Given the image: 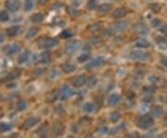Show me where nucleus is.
Instances as JSON below:
<instances>
[{
  "label": "nucleus",
  "instance_id": "1",
  "mask_svg": "<svg viewBox=\"0 0 167 138\" xmlns=\"http://www.w3.org/2000/svg\"><path fill=\"white\" fill-rule=\"evenodd\" d=\"M38 46L44 49H51L56 47L59 44V40L53 37H41L37 40Z\"/></svg>",
  "mask_w": 167,
  "mask_h": 138
},
{
  "label": "nucleus",
  "instance_id": "2",
  "mask_svg": "<svg viewBox=\"0 0 167 138\" xmlns=\"http://www.w3.org/2000/svg\"><path fill=\"white\" fill-rule=\"evenodd\" d=\"M153 124V118L150 115H142L138 118L137 120V126L140 129H149Z\"/></svg>",
  "mask_w": 167,
  "mask_h": 138
},
{
  "label": "nucleus",
  "instance_id": "3",
  "mask_svg": "<svg viewBox=\"0 0 167 138\" xmlns=\"http://www.w3.org/2000/svg\"><path fill=\"white\" fill-rule=\"evenodd\" d=\"M128 57L134 61H142L149 58V53L143 51H134L129 53Z\"/></svg>",
  "mask_w": 167,
  "mask_h": 138
},
{
  "label": "nucleus",
  "instance_id": "4",
  "mask_svg": "<svg viewBox=\"0 0 167 138\" xmlns=\"http://www.w3.org/2000/svg\"><path fill=\"white\" fill-rule=\"evenodd\" d=\"M74 92L73 91V89L71 88L69 85H64L60 92V99L61 101H65L68 98L72 97L73 95Z\"/></svg>",
  "mask_w": 167,
  "mask_h": 138
},
{
  "label": "nucleus",
  "instance_id": "5",
  "mask_svg": "<svg viewBox=\"0 0 167 138\" xmlns=\"http://www.w3.org/2000/svg\"><path fill=\"white\" fill-rule=\"evenodd\" d=\"M82 45V42L80 40H73L70 41L69 43L66 44V52L67 53H73L78 49Z\"/></svg>",
  "mask_w": 167,
  "mask_h": 138
},
{
  "label": "nucleus",
  "instance_id": "6",
  "mask_svg": "<svg viewBox=\"0 0 167 138\" xmlns=\"http://www.w3.org/2000/svg\"><path fill=\"white\" fill-rule=\"evenodd\" d=\"M21 74H22V71L20 70V69H15V70L11 71L8 75H6V76L1 79V81L2 82H9V81H12V80H14V79H16L20 77Z\"/></svg>",
  "mask_w": 167,
  "mask_h": 138
},
{
  "label": "nucleus",
  "instance_id": "7",
  "mask_svg": "<svg viewBox=\"0 0 167 138\" xmlns=\"http://www.w3.org/2000/svg\"><path fill=\"white\" fill-rule=\"evenodd\" d=\"M64 130H65L64 125L60 121H56L52 127V134L54 136H60L63 134Z\"/></svg>",
  "mask_w": 167,
  "mask_h": 138
},
{
  "label": "nucleus",
  "instance_id": "8",
  "mask_svg": "<svg viewBox=\"0 0 167 138\" xmlns=\"http://www.w3.org/2000/svg\"><path fill=\"white\" fill-rule=\"evenodd\" d=\"M134 32L139 35H147L149 33V27H148L144 23H138L133 28Z\"/></svg>",
  "mask_w": 167,
  "mask_h": 138
},
{
  "label": "nucleus",
  "instance_id": "9",
  "mask_svg": "<svg viewBox=\"0 0 167 138\" xmlns=\"http://www.w3.org/2000/svg\"><path fill=\"white\" fill-rule=\"evenodd\" d=\"M103 62H104L103 57L99 56V57H97V58H95V59L91 60L90 62H88V64L86 65V69L89 70V69H92V68H94V67H97V66L101 65L102 64H103Z\"/></svg>",
  "mask_w": 167,
  "mask_h": 138
},
{
  "label": "nucleus",
  "instance_id": "10",
  "mask_svg": "<svg viewBox=\"0 0 167 138\" xmlns=\"http://www.w3.org/2000/svg\"><path fill=\"white\" fill-rule=\"evenodd\" d=\"M38 121H39V120H38L37 118H35V117H31L29 118H27L26 121H24L23 123V129L24 130H30L31 128L35 127V125L38 123Z\"/></svg>",
  "mask_w": 167,
  "mask_h": 138
},
{
  "label": "nucleus",
  "instance_id": "11",
  "mask_svg": "<svg viewBox=\"0 0 167 138\" xmlns=\"http://www.w3.org/2000/svg\"><path fill=\"white\" fill-rule=\"evenodd\" d=\"M20 2L19 0H8L7 3H6V8H7L9 11H17L20 9Z\"/></svg>",
  "mask_w": 167,
  "mask_h": 138
},
{
  "label": "nucleus",
  "instance_id": "12",
  "mask_svg": "<svg viewBox=\"0 0 167 138\" xmlns=\"http://www.w3.org/2000/svg\"><path fill=\"white\" fill-rule=\"evenodd\" d=\"M21 49V46L19 45V44H11V45L8 46L5 49V52L7 55H13V54H16L17 52H20Z\"/></svg>",
  "mask_w": 167,
  "mask_h": 138
},
{
  "label": "nucleus",
  "instance_id": "13",
  "mask_svg": "<svg viewBox=\"0 0 167 138\" xmlns=\"http://www.w3.org/2000/svg\"><path fill=\"white\" fill-rule=\"evenodd\" d=\"M50 61H51V55L49 52H43L39 55V57H38V62L42 65L49 64Z\"/></svg>",
  "mask_w": 167,
  "mask_h": 138
},
{
  "label": "nucleus",
  "instance_id": "14",
  "mask_svg": "<svg viewBox=\"0 0 167 138\" xmlns=\"http://www.w3.org/2000/svg\"><path fill=\"white\" fill-rule=\"evenodd\" d=\"M86 82V77L85 75H80V76L76 77L73 80V85L76 88H80Z\"/></svg>",
  "mask_w": 167,
  "mask_h": 138
},
{
  "label": "nucleus",
  "instance_id": "15",
  "mask_svg": "<svg viewBox=\"0 0 167 138\" xmlns=\"http://www.w3.org/2000/svg\"><path fill=\"white\" fill-rule=\"evenodd\" d=\"M126 14H127V10L125 8H118L113 11L112 16L115 19H121V18H124Z\"/></svg>",
  "mask_w": 167,
  "mask_h": 138
},
{
  "label": "nucleus",
  "instance_id": "16",
  "mask_svg": "<svg viewBox=\"0 0 167 138\" xmlns=\"http://www.w3.org/2000/svg\"><path fill=\"white\" fill-rule=\"evenodd\" d=\"M120 100H121L120 95L117 94V93H113V94H112L110 97H109L108 104L110 105L111 106H114V105H116L117 104H119Z\"/></svg>",
  "mask_w": 167,
  "mask_h": 138
},
{
  "label": "nucleus",
  "instance_id": "17",
  "mask_svg": "<svg viewBox=\"0 0 167 138\" xmlns=\"http://www.w3.org/2000/svg\"><path fill=\"white\" fill-rule=\"evenodd\" d=\"M135 46L137 47V48H148L150 46V43L148 41L146 38H138L135 41Z\"/></svg>",
  "mask_w": 167,
  "mask_h": 138
},
{
  "label": "nucleus",
  "instance_id": "18",
  "mask_svg": "<svg viewBox=\"0 0 167 138\" xmlns=\"http://www.w3.org/2000/svg\"><path fill=\"white\" fill-rule=\"evenodd\" d=\"M113 28H114V30H116L117 32H123V31H125L127 28V23L125 21L117 22L114 23Z\"/></svg>",
  "mask_w": 167,
  "mask_h": 138
},
{
  "label": "nucleus",
  "instance_id": "19",
  "mask_svg": "<svg viewBox=\"0 0 167 138\" xmlns=\"http://www.w3.org/2000/svg\"><path fill=\"white\" fill-rule=\"evenodd\" d=\"M30 55H31V53H30L29 49H25V51L18 57V62H19V64H23V62H26L28 61L29 57H30Z\"/></svg>",
  "mask_w": 167,
  "mask_h": 138
},
{
  "label": "nucleus",
  "instance_id": "20",
  "mask_svg": "<svg viewBox=\"0 0 167 138\" xmlns=\"http://www.w3.org/2000/svg\"><path fill=\"white\" fill-rule=\"evenodd\" d=\"M48 124L45 123L38 129V131H36V135H38L39 137H46L48 134Z\"/></svg>",
  "mask_w": 167,
  "mask_h": 138
},
{
  "label": "nucleus",
  "instance_id": "21",
  "mask_svg": "<svg viewBox=\"0 0 167 138\" xmlns=\"http://www.w3.org/2000/svg\"><path fill=\"white\" fill-rule=\"evenodd\" d=\"M163 108L162 107L161 105H156L154 106V107L152 108L151 110V115L152 117H155V118H159L163 115Z\"/></svg>",
  "mask_w": 167,
  "mask_h": 138
},
{
  "label": "nucleus",
  "instance_id": "22",
  "mask_svg": "<svg viewBox=\"0 0 167 138\" xmlns=\"http://www.w3.org/2000/svg\"><path fill=\"white\" fill-rule=\"evenodd\" d=\"M155 92H156V87L153 85L144 87L142 89V93H144L145 95H152V94H154Z\"/></svg>",
  "mask_w": 167,
  "mask_h": 138
},
{
  "label": "nucleus",
  "instance_id": "23",
  "mask_svg": "<svg viewBox=\"0 0 167 138\" xmlns=\"http://www.w3.org/2000/svg\"><path fill=\"white\" fill-rule=\"evenodd\" d=\"M62 70L65 73H72L75 70V65L71 62H65L62 65Z\"/></svg>",
  "mask_w": 167,
  "mask_h": 138
},
{
  "label": "nucleus",
  "instance_id": "24",
  "mask_svg": "<svg viewBox=\"0 0 167 138\" xmlns=\"http://www.w3.org/2000/svg\"><path fill=\"white\" fill-rule=\"evenodd\" d=\"M19 31H20V26L13 25V26H11L7 29V33H8L9 36H15L19 33Z\"/></svg>",
  "mask_w": 167,
  "mask_h": 138
},
{
  "label": "nucleus",
  "instance_id": "25",
  "mask_svg": "<svg viewBox=\"0 0 167 138\" xmlns=\"http://www.w3.org/2000/svg\"><path fill=\"white\" fill-rule=\"evenodd\" d=\"M112 9V5L111 4H101L99 7H97V9L99 12H101V13H104V12H108L109 10H111Z\"/></svg>",
  "mask_w": 167,
  "mask_h": 138
},
{
  "label": "nucleus",
  "instance_id": "26",
  "mask_svg": "<svg viewBox=\"0 0 167 138\" xmlns=\"http://www.w3.org/2000/svg\"><path fill=\"white\" fill-rule=\"evenodd\" d=\"M38 28L37 27H32L28 30V32L26 33V36H25V37H26L27 39H31L33 38L34 36H36V34L38 33Z\"/></svg>",
  "mask_w": 167,
  "mask_h": 138
},
{
  "label": "nucleus",
  "instance_id": "27",
  "mask_svg": "<svg viewBox=\"0 0 167 138\" xmlns=\"http://www.w3.org/2000/svg\"><path fill=\"white\" fill-rule=\"evenodd\" d=\"M59 96H60L59 95V92H57V91H54L52 92H50L49 94L47 96V101L48 103H53V102L56 101L57 98L59 97Z\"/></svg>",
  "mask_w": 167,
  "mask_h": 138
},
{
  "label": "nucleus",
  "instance_id": "28",
  "mask_svg": "<svg viewBox=\"0 0 167 138\" xmlns=\"http://www.w3.org/2000/svg\"><path fill=\"white\" fill-rule=\"evenodd\" d=\"M44 18H45V16L42 13H35L31 17V21L33 23H41L44 20Z\"/></svg>",
  "mask_w": 167,
  "mask_h": 138
},
{
  "label": "nucleus",
  "instance_id": "29",
  "mask_svg": "<svg viewBox=\"0 0 167 138\" xmlns=\"http://www.w3.org/2000/svg\"><path fill=\"white\" fill-rule=\"evenodd\" d=\"M16 107L19 111H23L27 108V103L26 101H24V100L21 99L19 100V101L17 102V105H16Z\"/></svg>",
  "mask_w": 167,
  "mask_h": 138
},
{
  "label": "nucleus",
  "instance_id": "30",
  "mask_svg": "<svg viewBox=\"0 0 167 138\" xmlns=\"http://www.w3.org/2000/svg\"><path fill=\"white\" fill-rule=\"evenodd\" d=\"M34 5H35V0H25L24 10L27 11V12L32 10V9L34 8Z\"/></svg>",
  "mask_w": 167,
  "mask_h": 138
},
{
  "label": "nucleus",
  "instance_id": "31",
  "mask_svg": "<svg viewBox=\"0 0 167 138\" xmlns=\"http://www.w3.org/2000/svg\"><path fill=\"white\" fill-rule=\"evenodd\" d=\"M12 129V125L8 122H2L0 123V131L5 133V131H8Z\"/></svg>",
  "mask_w": 167,
  "mask_h": 138
},
{
  "label": "nucleus",
  "instance_id": "32",
  "mask_svg": "<svg viewBox=\"0 0 167 138\" xmlns=\"http://www.w3.org/2000/svg\"><path fill=\"white\" fill-rule=\"evenodd\" d=\"M94 109H95L94 105L91 104V103H86L83 106V110L85 112H86V113H91V112L94 111Z\"/></svg>",
  "mask_w": 167,
  "mask_h": 138
},
{
  "label": "nucleus",
  "instance_id": "33",
  "mask_svg": "<svg viewBox=\"0 0 167 138\" xmlns=\"http://www.w3.org/2000/svg\"><path fill=\"white\" fill-rule=\"evenodd\" d=\"M59 75H60V71L55 68V69H52V70L50 71V73L48 75V78H49V79L53 80V79H56L58 77H59Z\"/></svg>",
  "mask_w": 167,
  "mask_h": 138
},
{
  "label": "nucleus",
  "instance_id": "34",
  "mask_svg": "<svg viewBox=\"0 0 167 138\" xmlns=\"http://www.w3.org/2000/svg\"><path fill=\"white\" fill-rule=\"evenodd\" d=\"M121 118V114L118 111H113L111 114V121L112 122H117Z\"/></svg>",
  "mask_w": 167,
  "mask_h": 138
},
{
  "label": "nucleus",
  "instance_id": "35",
  "mask_svg": "<svg viewBox=\"0 0 167 138\" xmlns=\"http://www.w3.org/2000/svg\"><path fill=\"white\" fill-rule=\"evenodd\" d=\"M98 7L97 0H88L87 1V9H95Z\"/></svg>",
  "mask_w": 167,
  "mask_h": 138
},
{
  "label": "nucleus",
  "instance_id": "36",
  "mask_svg": "<svg viewBox=\"0 0 167 138\" xmlns=\"http://www.w3.org/2000/svg\"><path fill=\"white\" fill-rule=\"evenodd\" d=\"M100 29H101L100 23H94V24H91V25L88 26V30L91 31V32H98V31Z\"/></svg>",
  "mask_w": 167,
  "mask_h": 138
},
{
  "label": "nucleus",
  "instance_id": "37",
  "mask_svg": "<svg viewBox=\"0 0 167 138\" xmlns=\"http://www.w3.org/2000/svg\"><path fill=\"white\" fill-rule=\"evenodd\" d=\"M97 82H98V78H96L95 76H92L88 78L87 80V85L88 87H94L95 85H97Z\"/></svg>",
  "mask_w": 167,
  "mask_h": 138
},
{
  "label": "nucleus",
  "instance_id": "38",
  "mask_svg": "<svg viewBox=\"0 0 167 138\" xmlns=\"http://www.w3.org/2000/svg\"><path fill=\"white\" fill-rule=\"evenodd\" d=\"M9 16L7 11L4 10L2 12H0V22H7L9 21Z\"/></svg>",
  "mask_w": 167,
  "mask_h": 138
},
{
  "label": "nucleus",
  "instance_id": "39",
  "mask_svg": "<svg viewBox=\"0 0 167 138\" xmlns=\"http://www.w3.org/2000/svg\"><path fill=\"white\" fill-rule=\"evenodd\" d=\"M60 36L62 37V38H69V37L73 36V33L71 30H64L61 32Z\"/></svg>",
  "mask_w": 167,
  "mask_h": 138
},
{
  "label": "nucleus",
  "instance_id": "40",
  "mask_svg": "<svg viewBox=\"0 0 167 138\" xmlns=\"http://www.w3.org/2000/svg\"><path fill=\"white\" fill-rule=\"evenodd\" d=\"M163 24V22L160 20V19H154L151 21V26L154 28H158Z\"/></svg>",
  "mask_w": 167,
  "mask_h": 138
},
{
  "label": "nucleus",
  "instance_id": "41",
  "mask_svg": "<svg viewBox=\"0 0 167 138\" xmlns=\"http://www.w3.org/2000/svg\"><path fill=\"white\" fill-rule=\"evenodd\" d=\"M45 71H46V69L45 68H37V69H35L32 74H33L35 77H39L42 74L45 73Z\"/></svg>",
  "mask_w": 167,
  "mask_h": 138
},
{
  "label": "nucleus",
  "instance_id": "42",
  "mask_svg": "<svg viewBox=\"0 0 167 138\" xmlns=\"http://www.w3.org/2000/svg\"><path fill=\"white\" fill-rule=\"evenodd\" d=\"M150 9L153 11V12H160L161 9H162V7H161V5L159 4H151L150 5Z\"/></svg>",
  "mask_w": 167,
  "mask_h": 138
},
{
  "label": "nucleus",
  "instance_id": "43",
  "mask_svg": "<svg viewBox=\"0 0 167 138\" xmlns=\"http://www.w3.org/2000/svg\"><path fill=\"white\" fill-rule=\"evenodd\" d=\"M67 12H68V14H70L71 16H73V17H76V16L79 15V11L77 9H71L70 8V9H68Z\"/></svg>",
  "mask_w": 167,
  "mask_h": 138
},
{
  "label": "nucleus",
  "instance_id": "44",
  "mask_svg": "<svg viewBox=\"0 0 167 138\" xmlns=\"http://www.w3.org/2000/svg\"><path fill=\"white\" fill-rule=\"evenodd\" d=\"M88 59H89V55H88V54H83V55H80L79 57H78V62H86Z\"/></svg>",
  "mask_w": 167,
  "mask_h": 138
},
{
  "label": "nucleus",
  "instance_id": "45",
  "mask_svg": "<svg viewBox=\"0 0 167 138\" xmlns=\"http://www.w3.org/2000/svg\"><path fill=\"white\" fill-rule=\"evenodd\" d=\"M54 111H55L56 113H58V114H60V115L61 113H64L63 106H62V105H57V106H55Z\"/></svg>",
  "mask_w": 167,
  "mask_h": 138
},
{
  "label": "nucleus",
  "instance_id": "46",
  "mask_svg": "<svg viewBox=\"0 0 167 138\" xmlns=\"http://www.w3.org/2000/svg\"><path fill=\"white\" fill-rule=\"evenodd\" d=\"M90 42L92 44H98L99 42H100V37L99 36H92L90 38Z\"/></svg>",
  "mask_w": 167,
  "mask_h": 138
},
{
  "label": "nucleus",
  "instance_id": "47",
  "mask_svg": "<svg viewBox=\"0 0 167 138\" xmlns=\"http://www.w3.org/2000/svg\"><path fill=\"white\" fill-rule=\"evenodd\" d=\"M108 131H109L108 127H105V126H104V127H101V128L99 130V134H100L103 135V134H106Z\"/></svg>",
  "mask_w": 167,
  "mask_h": 138
},
{
  "label": "nucleus",
  "instance_id": "48",
  "mask_svg": "<svg viewBox=\"0 0 167 138\" xmlns=\"http://www.w3.org/2000/svg\"><path fill=\"white\" fill-rule=\"evenodd\" d=\"M135 73L139 74V75H144L146 73V70H145V69H142V68H141L140 70H139V68H136V69H135Z\"/></svg>",
  "mask_w": 167,
  "mask_h": 138
},
{
  "label": "nucleus",
  "instance_id": "49",
  "mask_svg": "<svg viewBox=\"0 0 167 138\" xmlns=\"http://www.w3.org/2000/svg\"><path fill=\"white\" fill-rule=\"evenodd\" d=\"M63 7V5L61 4V3H56L54 6H53V9H60V8H62Z\"/></svg>",
  "mask_w": 167,
  "mask_h": 138
},
{
  "label": "nucleus",
  "instance_id": "50",
  "mask_svg": "<svg viewBox=\"0 0 167 138\" xmlns=\"http://www.w3.org/2000/svg\"><path fill=\"white\" fill-rule=\"evenodd\" d=\"M126 136H127V137H138L139 134H138L137 133H132V134H128Z\"/></svg>",
  "mask_w": 167,
  "mask_h": 138
},
{
  "label": "nucleus",
  "instance_id": "51",
  "mask_svg": "<svg viewBox=\"0 0 167 138\" xmlns=\"http://www.w3.org/2000/svg\"><path fill=\"white\" fill-rule=\"evenodd\" d=\"M161 31H162V33H163V35L167 36V24H166V25H164V26L162 28V30H161Z\"/></svg>",
  "mask_w": 167,
  "mask_h": 138
},
{
  "label": "nucleus",
  "instance_id": "52",
  "mask_svg": "<svg viewBox=\"0 0 167 138\" xmlns=\"http://www.w3.org/2000/svg\"><path fill=\"white\" fill-rule=\"evenodd\" d=\"M72 131H73V133H77V131H78V128H77L76 124H73L72 125Z\"/></svg>",
  "mask_w": 167,
  "mask_h": 138
},
{
  "label": "nucleus",
  "instance_id": "53",
  "mask_svg": "<svg viewBox=\"0 0 167 138\" xmlns=\"http://www.w3.org/2000/svg\"><path fill=\"white\" fill-rule=\"evenodd\" d=\"M37 1H38V3H39L40 5H45L47 2H48L49 0H37Z\"/></svg>",
  "mask_w": 167,
  "mask_h": 138
},
{
  "label": "nucleus",
  "instance_id": "54",
  "mask_svg": "<svg viewBox=\"0 0 167 138\" xmlns=\"http://www.w3.org/2000/svg\"><path fill=\"white\" fill-rule=\"evenodd\" d=\"M162 64H163L164 66L167 67V58H163V59H162Z\"/></svg>",
  "mask_w": 167,
  "mask_h": 138
},
{
  "label": "nucleus",
  "instance_id": "55",
  "mask_svg": "<svg viewBox=\"0 0 167 138\" xmlns=\"http://www.w3.org/2000/svg\"><path fill=\"white\" fill-rule=\"evenodd\" d=\"M4 41V36L2 34H0V43H2Z\"/></svg>",
  "mask_w": 167,
  "mask_h": 138
},
{
  "label": "nucleus",
  "instance_id": "56",
  "mask_svg": "<svg viewBox=\"0 0 167 138\" xmlns=\"http://www.w3.org/2000/svg\"><path fill=\"white\" fill-rule=\"evenodd\" d=\"M164 125L167 126V114L165 115V118H164Z\"/></svg>",
  "mask_w": 167,
  "mask_h": 138
},
{
  "label": "nucleus",
  "instance_id": "57",
  "mask_svg": "<svg viewBox=\"0 0 167 138\" xmlns=\"http://www.w3.org/2000/svg\"><path fill=\"white\" fill-rule=\"evenodd\" d=\"M1 99H2V97H1V96H0V100H1Z\"/></svg>",
  "mask_w": 167,
  "mask_h": 138
}]
</instances>
